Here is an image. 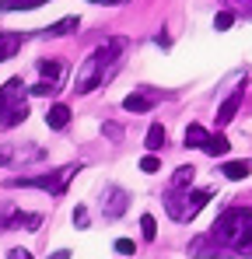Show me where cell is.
I'll list each match as a JSON object with an SVG mask.
<instances>
[{
	"mask_svg": "<svg viewBox=\"0 0 252 259\" xmlns=\"http://www.w3.org/2000/svg\"><path fill=\"white\" fill-rule=\"evenodd\" d=\"M123 49H126L123 39H112V42L98 46V49L81 63V70H77V77H74V91H77V95H88V91H95L98 84H105V77L112 74L109 67L119 63V53H123Z\"/></svg>",
	"mask_w": 252,
	"mask_h": 259,
	"instance_id": "6da1fadb",
	"label": "cell"
},
{
	"mask_svg": "<svg viewBox=\"0 0 252 259\" xmlns=\"http://www.w3.org/2000/svg\"><path fill=\"white\" fill-rule=\"evenodd\" d=\"M249 231H252V210H249V207H228L224 214L214 221V231H210V238H214L217 245L245 249V242H249Z\"/></svg>",
	"mask_w": 252,
	"mask_h": 259,
	"instance_id": "7a4b0ae2",
	"label": "cell"
},
{
	"mask_svg": "<svg viewBox=\"0 0 252 259\" xmlns=\"http://www.w3.org/2000/svg\"><path fill=\"white\" fill-rule=\"evenodd\" d=\"M77 172H81V165H63L60 172H46V175H14V179H7V186L11 189H42L49 196H63L67 182Z\"/></svg>",
	"mask_w": 252,
	"mask_h": 259,
	"instance_id": "3957f363",
	"label": "cell"
},
{
	"mask_svg": "<svg viewBox=\"0 0 252 259\" xmlns=\"http://www.w3.org/2000/svg\"><path fill=\"white\" fill-rule=\"evenodd\" d=\"M28 119V102H25V84L21 77H11L7 84H0V126H18Z\"/></svg>",
	"mask_w": 252,
	"mask_h": 259,
	"instance_id": "277c9868",
	"label": "cell"
},
{
	"mask_svg": "<svg viewBox=\"0 0 252 259\" xmlns=\"http://www.w3.org/2000/svg\"><path fill=\"white\" fill-rule=\"evenodd\" d=\"M214 196L210 189H172L165 196V210L172 214V221H193V217L200 214V207H207V200Z\"/></svg>",
	"mask_w": 252,
	"mask_h": 259,
	"instance_id": "5b68a950",
	"label": "cell"
},
{
	"mask_svg": "<svg viewBox=\"0 0 252 259\" xmlns=\"http://www.w3.org/2000/svg\"><path fill=\"white\" fill-rule=\"evenodd\" d=\"M154 98H158V91L154 88H140V91H133V95H126V112H151V105H154Z\"/></svg>",
	"mask_w": 252,
	"mask_h": 259,
	"instance_id": "8992f818",
	"label": "cell"
},
{
	"mask_svg": "<svg viewBox=\"0 0 252 259\" xmlns=\"http://www.w3.org/2000/svg\"><path fill=\"white\" fill-rule=\"evenodd\" d=\"M102 210H105V217H119V214L126 210V193L112 186V189L102 196Z\"/></svg>",
	"mask_w": 252,
	"mask_h": 259,
	"instance_id": "52a82bcc",
	"label": "cell"
},
{
	"mask_svg": "<svg viewBox=\"0 0 252 259\" xmlns=\"http://www.w3.org/2000/svg\"><path fill=\"white\" fill-rule=\"evenodd\" d=\"M238 105H242V91H235L231 98H224V102H221V109H217V126H228V123L235 119Z\"/></svg>",
	"mask_w": 252,
	"mask_h": 259,
	"instance_id": "ba28073f",
	"label": "cell"
},
{
	"mask_svg": "<svg viewBox=\"0 0 252 259\" xmlns=\"http://www.w3.org/2000/svg\"><path fill=\"white\" fill-rule=\"evenodd\" d=\"M203 151H207L210 158H224V154L231 151V140H228L224 133H210V140L203 144Z\"/></svg>",
	"mask_w": 252,
	"mask_h": 259,
	"instance_id": "9c48e42d",
	"label": "cell"
},
{
	"mask_svg": "<svg viewBox=\"0 0 252 259\" xmlns=\"http://www.w3.org/2000/svg\"><path fill=\"white\" fill-rule=\"evenodd\" d=\"M21 42H25V39H21L18 32H0V63H4L7 56H14V53L21 49Z\"/></svg>",
	"mask_w": 252,
	"mask_h": 259,
	"instance_id": "30bf717a",
	"label": "cell"
},
{
	"mask_svg": "<svg viewBox=\"0 0 252 259\" xmlns=\"http://www.w3.org/2000/svg\"><path fill=\"white\" fill-rule=\"evenodd\" d=\"M67 123H70V109H67V105H49V112H46V126L63 130Z\"/></svg>",
	"mask_w": 252,
	"mask_h": 259,
	"instance_id": "8fae6325",
	"label": "cell"
},
{
	"mask_svg": "<svg viewBox=\"0 0 252 259\" xmlns=\"http://www.w3.org/2000/svg\"><path fill=\"white\" fill-rule=\"evenodd\" d=\"M210 140V133L200 123H193V126H186V147H200L203 151V144Z\"/></svg>",
	"mask_w": 252,
	"mask_h": 259,
	"instance_id": "7c38bea8",
	"label": "cell"
},
{
	"mask_svg": "<svg viewBox=\"0 0 252 259\" xmlns=\"http://www.w3.org/2000/svg\"><path fill=\"white\" fill-rule=\"evenodd\" d=\"M249 172H252L249 161H228V165H224V175L235 179V182H238V179H249Z\"/></svg>",
	"mask_w": 252,
	"mask_h": 259,
	"instance_id": "4fadbf2b",
	"label": "cell"
},
{
	"mask_svg": "<svg viewBox=\"0 0 252 259\" xmlns=\"http://www.w3.org/2000/svg\"><path fill=\"white\" fill-rule=\"evenodd\" d=\"M193 175H196L193 165H182V168L175 172V179H172V189H186V186H193Z\"/></svg>",
	"mask_w": 252,
	"mask_h": 259,
	"instance_id": "5bb4252c",
	"label": "cell"
},
{
	"mask_svg": "<svg viewBox=\"0 0 252 259\" xmlns=\"http://www.w3.org/2000/svg\"><path fill=\"white\" fill-rule=\"evenodd\" d=\"M46 0H0V11L7 14V11H32V7H39Z\"/></svg>",
	"mask_w": 252,
	"mask_h": 259,
	"instance_id": "9a60e30c",
	"label": "cell"
},
{
	"mask_svg": "<svg viewBox=\"0 0 252 259\" xmlns=\"http://www.w3.org/2000/svg\"><path fill=\"white\" fill-rule=\"evenodd\" d=\"M144 144H147V151H158V147L165 144V126H161V123H154V126L147 130V140H144Z\"/></svg>",
	"mask_w": 252,
	"mask_h": 259,
	"instance_id": "2e32d148",
	"label": "cell"
},
{
	"mask_svg": "<svg viewBox=\"0 0 252 259\" xmlns=\"http://www.w3.org/2000/svg\"><path fill=\"white\" fill-rule=\"evenodd\" d=\"M11 221H14L18 228H28V231H35V228L42 224V217H39V214H21V210H18V214L11 217Z\"/></svg>",
	"mask_w": 252,
	"mask_h": 259,
	"instance_id": "e0dca14e",
	"label": "cell"
},
{
	"mask_svg": "<svg viewBox=\"0 0 252 259\" xmlns=\"http://www.w3.org/2000/svg\"><path fill=\"white\" fill-rule=\"evenodd\" d=\"M140 231H144L147 242H154V238H158V221H154L151 214H144V217H140Z\"/></svg>",
	"mask_w": 252,
	"mask_h": 259,
	"instance_id": "ac0fdd59",
	"label": "cell"
},
{
	"mask_svg": "<svg viewBox=\"0 0 252 259\" xmlns=\"http://www.w3.org/2000/svg\"><path fill=\"white\" fill-rule=\"evenodd\" d=\"M39 74L46 81H60V63H53V60H42L39 63Z\"/></svg>",
	"mask_w": 252,
	"mask_h": 259,
	"instance_id": "d6986e66",
	"label": "cell"
},
{
	"mask_svg": "<svg viewBox=\"0 0 252 259\" xmlns=\"http://www.w3.org/2000/svg\"><path fill=\"white\" fill-rule=\"evenodd\" d=\"M70 28H77V18H63V21H56V25H53L46 35H67Z\"/></svg>",
	"mask_w": 252,
	"mask_h": 259,
	"instance_id": "ffe728a7",
	"label": "cell"
},
{
	"mask_svg": "<svg viewBox=\"0 0 252 259\" xmlns=\"http://www.w3.org/2000/svg\"><path fill=\"white\" fill-rule=\"evenodd\" d=\"M231 25H235V14H231V11H221V14L214 18V28H217V32H228Z\"/></svg>",
	"mask_w": 252,
	"mask_h": 259,
	"instance_id": "44dd1931",
	"label": "cell"
},
{
	"mask_svg": "<svg viewBox=\"0 0 252 259\" xmlns=\"http://www.w3.org/2000/svg\"><path fill=\"white\" fill-rule=\"evenodd\" d=\"M158 168H161V161H158L154 154H144V158H140V172L154 175V172H158Z\"/></svg>",
	"mask_w": 252,
	"mask_h": 259,
	"instance_id": "7402d4cb",
	"label": "cell"
},
{
	"mask_svg": "<svg viewBox=\"0 0 252 259\" xmlns=\"http://www.w3.org/2000/svg\"><path fill=\"white\" fill-rule=\"evenodd\" d=\"M116 252H119V256H133V252H137V245H133L130 238H116Z\"/></svg>",
	"mask_w": 252,
	"mask_h": 259,
	"instance_id": "603a6c76",
	"label": "cell"
},
{
	"mask_svg": "<svg viewBox=\"0 0 252 259\" xmlns=\"http://www.w3.org/2000/svg\"><path fill=\"white\" fill-rule=\"evenodd\" d=\"M56 88H60V84H56V81H39V84L32 88V95H53Z\"/></svg>",
	"mask_w": 252,
	"mask_h": 259,
	"instance_id": "cb8c5ba5",
	"label": "cell"
},
{
	"mask_svg": "<svg viewBox=\"0 0 252 259\" xmlns=\"http://www.w3.org/2000/svg\"><path fill=\"white\" fill-rule=\"evenodd\" d=\"M14 158H18V151H14V147H7V144H0V165H11Z\"/></svg>",
	"mask_w": 252,
	"mask_h": 259,
	"instance_id": "d4e9b609",
	"label": "cell"
},
{
	"mask_svg": "<svg viewBox=\"0 0 252 259\" xmlns=\"http://www.w3.org/2000/svg\"><path fill=\"white\" fill-rule=\"evenodd\" d=\"M74 224H77V228H88V210H84V207L74 210Z\"/></svg>",
	"mask_w": 252,
	"mask_h": 259,
	"instance_id": "484cf974",
	"label": "cell"
},
{
	"mask_svg": "<svg viewBox=\"0 0 252 259\" xmlns=\"http://www.w3.org/2000/svg\"><path fill=\"white\" fill-rule=\"evenodd\" d=\"M7 259H32V252H28V249H11Z\"/></svg>",
	"mask_w": 252,
	"mask_h": 259,
	"instance_id": "4316f807",
	"label": "cell"
},
{
	"mask_svg": "<svg viewBox=\"0 0 252 259\" xmlns=\"http://www.w3.org/2000/svg\"><path fill=\"white\" fill-rule=\"evenodd\" d=\"M49 259H70V252H67V249H60V252H53Z\"/></svg>",
	"mask_w": 252,
	"mask_h": 259,
	"instance_id": "83f0119b",
	"label": "cell"
},
{
	"mask_svg": "<svg viewBox=\"0 0 252 259\" xmlns=\"http://www.w3.org/2000/svg\"><path fill=\"white\" fill-rule=\"evenodd\" d=\"M95 4H109L112 7V4H123V0H95Z\"/></svg>",
	"mask_w": 252,
	"mask_h": 259,
	"instance_id": "f1b7e54d",
	"label": "cell"
},
{
	"mask_svg": "<svg viewBox=\"0 0 252 259\" xmlns=\"http://www.w3.org/2000/svg\"><path fill=\"white\" fill-rule=\"evenodd\" d=\"M245 249H252V231H249V242H245Z\"/></svg>",
	"mask_w": 252,
	"mask_h": 259,
	"instance_id": "f546056e",
	"label": "cell"
}]
</instances>
